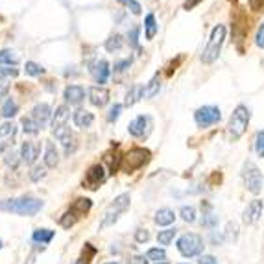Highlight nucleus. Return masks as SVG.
I'll list each match as a JSON object with an SVG mask.
<instances>
[{"instance_id":"44","label":"nucleus","mask_w":264,"mask_h":264,"mask_svg":"<svg viewBox=\"0 0 264 264\" xmlns=\"http://www.w3.org/2000/svg\"><path fill=\"white\" fill-rule=\"evenodd\" d=\"M120 113H122V103H115L113 107L109 109V113H107V122H116L118 120V116H120Z\"/></svg>"},{"instance_id":"35","label":"nucleus","mask_w":264,"mask_h":264,"mask_svg":"<svg viewBox=\"0 0 264 264\" xmlns=\"http://www.w3.org/2000/svg\"><path fill=\"white\" fill-rule=\"evenodd\" d=\"M181 218L187 224H194L196 222V209L192 205H183L181 207Z\"/></svg>"},{"instance_id":"19","label":"nucleus","mask_w":264,"mask_h":264,"mask_svg":"<svg viewBox=\"0 0 264 264\" xmlns=\"http://www.w3.org/2000/svg\"><path fill=\"white\" fill-rule=\"evenodd\" d=\"M89 100L90 103L94 105V107H103L105 103L109 102V90L105 89V87H90L89 89Z\"/></svg>"},{"instance_id":"47","label":"nucleus","mask_w":264,"mask_h":264,"mask_svg":"<svg viewBox=\"0 0 264 264\" xmlns=\"http://www.w3.org/2000/svg\"><path fill=\"white\" fill-rule=\"evenodd\" d=\"M255 45H257L259 48H264V22L259 26L257 35H255Z\"/></svg>"},{"instance_id":"38","label":"nucleus","mask_w":264,"mask_h":264,"mask_svg":"<svg viewBox=\"0 0 264 264\" xmlns=\"http://www.w3.org/2000/svg\"><path fill=\"white\" fill-rule=\"evenodd\" d=\"M96 255V248L92 244H85V248H84V255H82V263L84 264H90V261H92V257Z\"/></svg>"},{"instance_id":"24","label":"nucleus","mask_w":264,"mask_h":264,"mask_svg":"<svg viewBox=\"0 0 264 264\" xmlns=\"http://www.w3.org/2000/svg\"><path fill=\"white\" fill-rule=\"evenodd\" d=\"M54 237H56V231H52V229H35L32 235L33 242H37V244H50Z\"/></svg>"},{"instance_id":"9","label":"nucleus","mask_w":264,"mask_h":264,"mask_svg":"<svg viewBox=\"0 0 264 264\" xmlns=\"http://www.w3.org/2000/svg\"><path fill=\"white\" fill-rule=\"evenodd\" d=\"M194 120L200 128H209L222 120V111L216 105H203L194 113Z\"/></svg>"},{"instance_id":"42","label":"nucleus","mask_w":264,"mask_h":264,"mask_svg":"<svg viewBox=\"0 0 264 264\" xmlns=\"http://www.w3.org/2000/svg\"><path fill=\"white\" fill-rule=\"evenodd\" d=\"M139 33H141V28L135 26V28H131L128 32V43L129 46H133V48H139Z\"/></svg>"},{"instance_id":"17","label":"nucleus","mask_w":264,"mask_h":264,"mask_svg":"<svg viewBox=\"0 0 264 264\" xmlns=\"http://www.w3.org/2000/svg\"><path fill=\"white\" fill-rule=\"evenodd\" d=\"M52 115L54 113H52V107L48 103H37L32 109V118L35 120V124H37L39 128H45Z\"/></svg>"},{"instance_id":"48","label":"nucleus","mask_w":264,"mask_h":264,"mask_svg":"<svg viewBox=\"0 0 264 264\" xmlns=\"http://www.w3.org/2000/svg\"><path fill=\"white\" fill-rule=\"evenodd\" d=\"M253 11H264V0H248Z\"/></svg>"},{"instance_id":"39","label":"nucleus","mask_w":264,"mask_h":264,"mask_svg":"<svg viewBox=\"0 0 264 264\" xmlns=\"http://www.w3.org/2000/svg\"><path fill=\"white\" fill-rule=\"evenodd\" d=\"M45 176H46V167L45 165H37V167L32 168V172H30V179L37 183V181H41Z\"/></svg>"},{"instance_id":"22","label":"nucleus","mask_w":264,"mask_h":264,"mask_svg":"<svg viewBox=\"0 0 264 264\" xmlns=\"http://www.w3.org/2000/svg\"><path fill=\"white\" fill-rule=\"evenodd\" d=\"M154 220L157 226H170V224H174L176 213L172 209H168V207H163V209H159V211L155 213Z\"/></svg>"},{"instance_id":"7","label":"nucleus","mask_w":264,"mask_h":264,"mask_svg":"<svg viewBox=\"0 0 264 264\" xmlns=\"http://www.w3.org/2000/svg\"><path fill=\"white\" fill-rule=\"evenodd\" d=\"M203 248H205L203 239H201L200 235H196V233H185V235L177 240V250H179V253L183 257H187V259L201 255Z\"/></svg>"},{"instance_id":"29","label":"nucleus","mask_w":264,"mask_h":264,"mask_svg":"<svg viewBox=\"0 0 264 264\" xmlns=\"http://www.w3.org/2000/svg\"><path fill=\"white\" fill-rule=\"evenodd\" d=\"M19 63V56L15 54L13 50L6 48V50H0V65H6V67H15Z\"/></svg>"},{"instance_id":"4","label":"nucleus","mask_w":264,"mask_h":264,"mask_svg":"<svg viewBox=\"0 0 264 264\" xmlns=\"http://www.w3.org/2000/svg\"><path fill=\"white\" fill-rule=\"evenodd\" d=\"M226 41V26L224 24H216L211 32V37H209V43L201 52V61L205 65H211L213 61H216L220 56V50H222V45Z\"/></svg>"},{"instance_id":"51","label":"nucleus","mask_w":264,"mask_h":264,"mask_svg":"<svg viewBox=\"0 0 264 264\" xmlns=\"http://www.w3.org/2000/svg\"><path fill=\"white\" fill-rule=\"evenodd\" d=\"M201 0H185V4H183V7H185V9H192V7H196L198 6V4H200Z\"/></svg>"},{"instance_id":"26","label":"nucleus","mask_w":264,"mask_h":264,"mask_svg":"<svg viewBox=\"0 0 264 264\" xmlns=\"http://www.w3.org/2000/svg\"><path fill=\"white\" fill-rule=\"evenodd\" d=\"M141 98H144V87H141V85H133V87L128 90V94H126V105L131 107V105L139 102Z\"/></svg>"},{"instance_id":"55","label":"nucleus","mask_w":264,"mask_h":264,"mask_svg":"<svg viewBox=\"0 0 264 264\" xmlns=\"http://www.w3.org/2000/svg\"><path fill=\"white\" fill-rule=\"evenodd\" d=\"M157 264H168V263H157Z\"/></svg>"},{"instance_id":"54","label":"nucleus","mask_w":264,"mask_h":264,"mask_svg":"<svg viewBox=\"0 0 264 264\" xmlns=\"http://www.w3.org/2000/svg\"><path fill=\"white\" fill-rule=\"evenodd\" d=\"M105 264H118V263H105Z\"/></svg>"},{"instance_id":"11","label":"nucleus","mask_w":264,"mask_h":264,"mask_svg":"<svg viewBox=\"0 0 264 264\" xmlns=\"http://www.w3.org/2000/svg\"><path fill=\"white\" fill-rule=\"evenodd\" d=\"M52 133H54V137L58 139L61 144H63L65 148V154L71 155L74 150H76V137L72 135V131L69 126H59V128H54L52 129Z\"/></svg>"},{"instance_id":"43","label":"nucleus","mask_w":264,"mask_h":264,"mask_svg":"<svg viewBox=\"0 0 264 264\" xmlns=\"http://www.w3.org/2000/svg\"><path fill=\"white\" fill-rule=\"evenodd\" d=\"M201 224H203V227H209V229H213V227L218 226V216H214V214L209 211V213L203 214V220H201Z\"/></svg>"},{"instance_id":"27","label":"nucleus","mask_w":264,"mask_h":264,"mask_svg":"<svg viewBox=\"0 0 264 264\" xmlns=\"http://www.w3.org/2000/svg\"><path fill=\"white\" fill-rule=\"evenodd\" d=\"M159 89H161V78H159V74H155L144 87V98H154L159 92Z\"/></svg>"},{"instance_id":"2","label":"nucleus","mask_w":264,"mask_h":264,"mask_svg":"<svg viewBox=\"0 0 264 264\" xmlns=\"http://www.w3.org/2000/svg\"><path fill=\"white\" fill-rule=\"evenodd\" d=\"M129 203H131V198H129L128 192L116 196L115 200L107 205L105 213H103L102 222H100V229H107V227L115 226L116 222L120 220V216H122V214L129 209Z\"/></svg>"},{"instance_id":"36","label":"nucleus","mask_w":264,"mask_h":264,"mask_svg":"<svg viewBox=\"0 0 264 264\" xmlns=\"http://www.w3.org/2000/svg\"><path fill=\"white\" fill-rule=\"evenodd\" d=\"M24 69H26V74H30V76H41V74H45V69L39 63H35V61H28Z\"/></svg>"},{"instance_id":"13","label":"nucleus","mask_w":264,"mask_h":264,"mask_svg":"<svg viewBox=\"0 0 264 264\" xmlns=\"http://www.w3.org/2000/svg\"><path fill=\"white\" fill-rule=\"evenodd\" d=\"M17 137V126L13 122L0 124V154H4L11 148L13 141Z\"/></svg>"},{"instance_id":"31","label":"nucleus","mask_w":264,"mask_h":264,"mask_svg":"<svg viewBox=\"0 0 264 264\" xmlns=\"http://www.w3.org/2000/svg\"><path fill=\"white\" fill-rule=\"evenodd\" d=\"M146 259H148V261H154L155 264L165 263V261H167V252H165L163 248H152V250H148V253H146Z\"/></svg>"},{"instance_id":"33","label":"nucleus","mask_w":264,"mask_h":264,"mask_svg":"<svg viewBox=\"0 0 264 264\" xmlns=\"http://www.w3.org/2000/svg\"><path fill=\"white\" fill-rule=\"evenodd\" d=\"M17 111H19V105H17V102H15V100H11V98H7L6 102H4V105H2V116L11 118V116L17 115Z\"/></svg>"},{"instance_id":"50","label":"nucleus","mask_w":264,"mask_h":264,"mask_svg":"<svg viewBox=\"0 0 264 264\" xmlns=\"http://www.w3.org/2000/svg\"><path fill=\"white\" fill-rule=\"evenodd\" d=\"M128 264H148V259L144 257V255H135V257L129 259Z\"/></svg>"},{"instance_id":"15","label":"nucleus","mask_w":264,"mask_h":264,"mask_svg":"<svg viewBox=\"0 0 264 264\" xmlns=\"http://www.w3.org/2000/svg\"><path fill=\"white\" fill-rule=\"evenodd\" d=\"M39 152H41V144L33 141H26L22 146H20V159L26 163V165H33L35 159L39 157Z\"/></svg>"},{"instance_id":"49","label":"nucleus","mask_w":264,"mask_h":264,"mask_svg":"<svg viewBox=\"0 0 264 264\" xmlns=\"http://www.w3.org/2000/svg\"><path fill=\"white\" fill-rule=\"evenodd\" d=\"M198 264H218V261H216L214 255H200Z\"/></svg>"},{"instance_id":"52","label":"nucleus","mask_w":264,"mask_h":264,"mask_svg":"<svg viewBox=\"0 0 264 264\" xmlns=\"http://www.w3.org/2000/svg\"><path fill=\"white\" fill-rule=\"evenodd\" d=\"M4 98H7V87L0 84V102H2Z\"/></svg>"},{"instance_id":"5","label":"nucleus","mask_w":264,"mask_h":264,"mask_svg":"<svg viewBox=\"0 0 264 264\" xmlns=\"http://www.w3.org/2000/svg\"><path fill=\"white\" fill-rule=\"evenodd\" d=\"M250 118H252V113L244 103L235 107V111L231 113V118H229V124H227V131H229V137L233 141H239L240 137L244 135L248 126H250Z\"/></svg>"},{"instance_id":"10","label":"nucleus","mask_w":264,"mask_h":264,"mask_svg":"<svg viewBox=\"0 0 264 264\" xmlns=\"http://www.w3.org/2000/svg\"><path fill=\"white\" fill-rule=\"evenodd\" d=\"M107 179V170L103 165H92V167L85 172L84 177V188H90V190H96L100 185H103Z\"/></svg>"},{"instance_id":"18","label":"nucleus","mask_w":264,"mask_h":264,"mask_svg":"<svg viewBox=\"0 0 264 264\" xmlns=\"http://www.w3.org/2000/svg\"><path fill=\"white\" fill-rule=\"evenodd\" d=\"M63 98L65 102L71 103V105H80L85 98V89L82 85H69L63 92Z\"/></svg>"},{"instance_id":"20","label":"nucleus","mask_w":264,"mask_h":264,"mask_svg":"<svg viewBox=\"0 0 264 264\" xmlns=\"http://www.w3.org/2000/svg\"><path fill=\"white\" fill-rule=\"evenodd\" d=\"M72 122L76 124L78 128H89L90 124L94 122V115L90 113V111L84 109V107H80V109H76L74 113H72Z\"/></svg>"},{"instance_id":"14","label":"nucleus","mask_w":264,"mask_h":264,"mask_svg":"<svg viewBox=\"0 0 264 264\" xmlns=\"http://www.w3.org/2000/svg\"><path fill=\"white\" fill-rule=\"evenodd\" d=\"M109 63L107 61H103V59H100V61H94V63L90 65V74H92V78H94V82L96 84H100V87H102L107 80H109Z\"/></svg>"},{"instance_id":"34","label":"nucleus","mask_w":264,"mask_h":264,"mask_svg":"<svg viewBox=\"0 0 264 264\" xmlns=\"http://www.w3.org/2000/svg\"><path fill=\"white\" fill-rule=\"evenodd\" d=\"M4 163H6L7 167H11L13 170L19 167L20 163V154L19 152H15V150H7L6 152V157H4Z\"/></svg>"},{"instance_id":"25","label":"nucleus","mask_w":264,"mask_h":264,"mask_svg":"<svg viewBox=\"0 0 264 264\" xmlns=\"http://www.w3.org/2000/svg\"><path fill=\"white\" fill-rule=\"evenodd\" d=\"M159 30V26H157V20H155V15L154 13H148L146 15V19H144V32H146V39L152 41L155 37V33Z\"/></svg>"},{"instance_id":"37","label":"nucleus","mask_w":264,"mask_h":264,"mask_svg":"<svg viewBox=\"0 0 264 264\" xmlns=\"http://www.w3.org/2000/svg\"><path fill=\"white\" fill-rule=\"evenodd\" d=\"M17 76H19V69L0 65V80H7V78H17Z\"/></svg>"},{"instance_id":"16","label":"nucleus","mask_w":264,"mask_h":264,"mask_svg":"<svg viewBox=\"0 0 264 264\" xmlns=\"http://www.w3.org/2000/svg\"><path fill=\"white\" fill-rule=\"evenodd\" d=\"M263 200H253L248 203V207L244 209V213H242V220H244V224H255L259 218H261V214H263Z\"/></svg>"},{"instance_id":"23","label":"nucleus","mask_w":264,"mask_h":264,"mask_svg":"<svg viewBox=\"0 0 264 264\" xmlns=\"http://www.w3.org/2000/svg\"><path fill=\"white\" fill-rule=\"evenodd\" d=\"M71 116V109L69 105H59L56 113H54V118H52V129L59 128V126H67V120Z\"/></svg>"},{"instance_id":"45","label":"nucleus","mask_w":264,"mask_h":264,"mask_svg":"<svg viewBox=\"0 0 264 264\" xmlns=\"http://www.w3.org/2000/svg\"><path fill=\"white\" fill-rule=\"evenodd\" d=\"M131 63H133V59H131V58L124 59V61H116V63L113 65V71H115V72H124L126 69H129V67H131Z\"/></svg>"},{"instance_id":"46","label":"nucleus","mask_w":264,"mask_h":264,"mask_svg":"<svg viewBox=\"0 0 264 264\" xmlns=\"http://www.w3.org/2000/svg\"><path fill=\"white\" fill-rule=\"evenodd\" d=\"M135 240L139 244H144V242H148L150 240V233L146 229H137L135 231Z\"/></svg>"},{"instance_id":"30","label":"nucleus","mask_w":264,"mask_h":264,"mask_svg":"<svg viewBox=\"0 0 264 264\" xmlns=\"http://www.w3.org/2000/svg\"><path fill=\"white\" fill-rule=\"evenodd\" d=\"M176 235H177V231L172 229V227H168V229H165V231L157 233V242H159L161 246H170L172 244V240L176 239Z\"/></svg>"},{"instance_id":"41","label":"nucleus","mask_w":264,"mask_h":264,"mask_svg":"<svg viewBox=\"0 0 264 264\" xmlns=\"http://www.w3.org/2000/svg\"><path fill=\"white\" fill-rule=\"evenodd\" d=\"M122 6H126L129 9V11L133 13V15H141L142 13V7H141V4L137 2V0H118Z\"/></svg>"},{"instance_id":"3","label":"nucleus","mask_w":264,"mask_h":264,"mask_svg":"<svg viewBox=\"0 0 264 264\" xmlns=\"http://www.w3.org/2000/svg\"><path fill=\"white\" fill-rule=\"evenodd\" d=\"M90 207H92V200H89V198H78V200H74L71 203V207L65 211L63 216L59 218V226L65 227V229L74 227L85 214L89 213Z\"/></svg>"},{"instance_id":"56","label":"nucleus","mask_w":264,"mask_h":264,"mask_svg":"<svg viewBox=\"0 0 264 264\" xmlns=\"http://www.w3.org/2000/svg\"><path fill=\"white\" fill-rule=\"evenodd\" d=\"M0 248H2V240H0Z\"/></svg>"},{"instance_id":"53","label":"nucleus","mask_w":264,"mask_h":264,"mask_svg":"<svg viewBox=\"0 0 264 264\" xmlns=\"http://www.w3.org/2000/svg\"><path fill=\"white\" fill-rule=\"evenodd\" d=\"M72 264H84V263H82V261H80V259H78L76 263H72Z\"/></svg>"},{"instance_id":"12","label":"nucleus","mask_w":264,"mask_h":264,"mask_svg":"<svg viewBox=\"0 0 264 264\" xmlns=\"http://www.w3.org/2000/svg\"><path fill=\"white\" fill-rule=\"evenodd\" d=\"M150 128H152V118L146 115H139L137 118H133V120L129 122L128 131H129V135L141 139V137L148 135Z\"/></svg>"},{"instance_id":"1","label":"nucleus","mask_w":264,"mask_h":264,"mask_svg":"<svg viewBox=\"0 0 264 264\" xmlns=\"http://www.w3.org/2000/svg\"><path fill=\"white\" fill-rule=\"evenodd\" d=\"M43 201L33 196H19V198H7L0 200V211L2 213L19 214V216H35L43 209Z\"/></svg>"},{"instance_id":"8","label":"nucleus","mask_w":264,"mask_h":264,"mask_svg":"<svg viewBox=\"0 0 264 264\" xmlns=\"http://www.w3.org/2000/svg\"><path fill=\"white\" fill-rule=\"evenodd\" d=\"M242 179H244V185L246 188L250 190L252 194H261L263 190V185H264V177H263V172L257 168L255 163H246L244 168H242Z\"/></svg>"},{"instance_id":"32","label":"nucleus","mask_w":264,"mask_h":264,"mask_svg":"<svg viewBox=\"0 0 264 264\" xmlns=\"http://www.w3.org/2000/svg\"><path fill=\"white\" fill-rule=\"evenodd\" d=\"M124 45V41H122V35H118V33H115V35H111L107 41H105V50L107 52H116V50H120Z\"/></svg>"},{"instance_id":"21","label":"nucleus","mask_w":264,"mask_h":264,"mask_svg":"<svg viewBox=\"0 0 264 264\" xmlns=\"http://www.w3.org/2000/svg\"><path fill=\"white\" fill-rule=\"evenodd\" d=\"M59 165V152L56 148V144L52 141H46L45 146V167L46 168H56Z\"/></svg>"},{"instance_id":"6","label":"nucleus","mask_w":264,"mask_h":264,"mask_svg":"<svg viewBox=\"0 0 264 264\" xmlns=\"http://www.w3.org/2000/svg\"><path fill=\"white\" fill-rule=\"evenodd\" d=\"M152 159L150 150L146 148H131L128 154L120 159V170L126 174H133L137 170H141L144 165H148Z\"/></svg>"},{"instance_id":"28","label":"nucleus","mask_w":264,"mask_h":264,"mask_svg":"<svg viewBox=\"0 0 264 264\" xmlns=\"http://www.w3.org/2000/svg\"><path fill=\"white\" fill-rule=\"evenodd\" d=\"M20 126H22V131H24L26 135H37L39 129H41L32 116H22L20 118Z\"/></svg>"},{"instance_id":"40","label":"nucleus","mask_w":264,"mask_h":264,"mask_svg":"<svg viewBox=\"0 0 264 264\" xmlns=\"http://www.w3.org/2000/svg\"><path fill=\"white\" fill-rule=\"evenodd\" d=\"M255 152L261 159H264V129L257 131V135H255Z\"/></svg>"}]
</instances>
